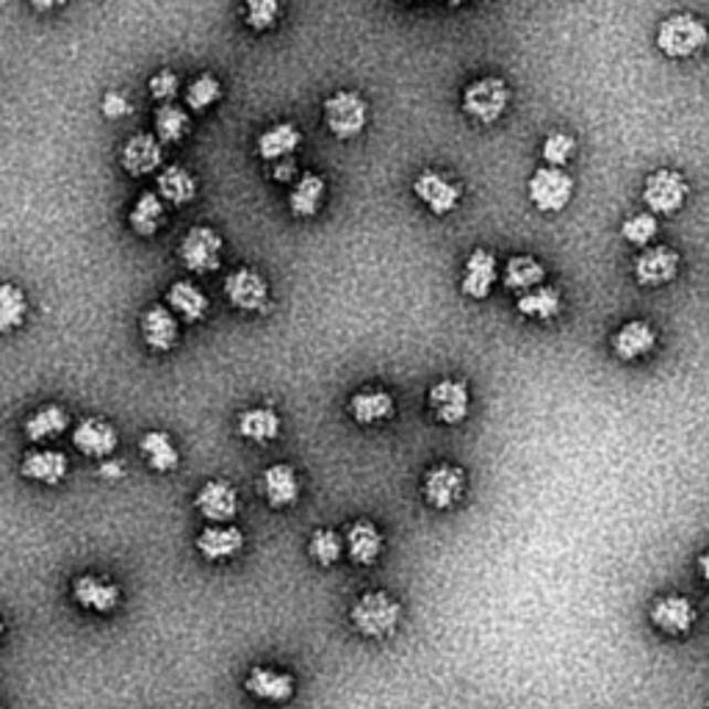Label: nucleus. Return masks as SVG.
I'll return each mask as SVG.
<instances>
[{"label":"nucleus","instance_id":"f257e3e1","mask_svg":"<svg viewBox=\"0 0 709 709\" xmlns=\"http://www.w3.org/2000/svg\"><path fill=\"white\" fill-rule=\"evenodd\" d=\"M354 632L372 641H385L396 632L402 621V604L385 591H367L363 596L354 599L349 610Z\"/></svg>","mask_w":709,"mask_h":709},{"label":"nucleus","instance_id":"f03ea898","mask_svg":"<svg viewBox=\"0 0 709 709\" xmlns=\"http://www.w3.org/2000/svg\"><path fill=\"white\" fill-rule=\"evenodd\" d=\"M707 23L690 12L668 14L657 29V47L668 59H692L707 47Z\"/></svg>","mask_w":709,"mask_h":709},{"label":"nucleus","instance_id":"7ed1b4c3","mask_svg":"<svg viewBox=\"0 0 709 709\" xmlns=\"http://www.w3.org/2000/svg\"><path fill=\"white\" fill-rule=\"evenodd\" d=\"M510 86L505 84L496 75H483V78H474L472 84L463 89L461 108L468 119L479 125H494L499 123L501 117L510 108Z\"/></svg>","mask_w":709,"mask_h":709},{"label":"nucleus","instance_id":"20e7f679","mask_svg":"<svg viewBox=\"0 0 709 709\" xmlns=\"http://www.w3.org/2000/svg\"><path fill=\"white\" fill-rule=\"evenodd\" d=\"M321 117H325L327 130L336 139L349 141L354 136H361L369 125V106L358 92L338 89L321 106Z\"/></svg>","mask_w":709,"mask_h":709},{"label":"nucleus","instance_id":"39448f33","mask_svg":"<svg viewBox=\"0 0 709 709\" xmlns=\"http://www.w3.org/2000/svg\"><path fill=\"white\" fill-rule=\"evenodd\" d=\"M222 250H225V242L214 227L194 225L183 233L181 244H178V258H181L183 269L203 277L220 269Z\"/></svg>","mask_w":709,"mask_h":709},{"label":"nucleus","instance_id":"423d86ee","mask_svg":"<svg viewBox=\"0 0 709 709\" xmlns=\"http://www.w3.org/2000/svg\"><path fill=\"white\" fill-rule=\"evenodd\" d=\"M529 203L543 214H558L574 198V178L560 167H538L527 183Z\"/></svg>","mask_w":709,"mask_h":709},{"label":"nucleus","instance_id":"0eeeda50","mask_svg":"<svg viewBox=\"0 0 709 709\" xmlns=\"http://www.w3.org/2000/svg\"><path fill=\"white\" fill-rule=\"evenodd\" d=\"M687 187L685 174L676 169H654L643 183V203L654 216H674L685 205Z\"/></svg>","mask_w":709,"mask_h":709},{"label":"nucleus","instance_id":"6e6552de","mask_svg":"<svg viewBox=\"0 0 709 709\" xmlns=\"http://www.w3.org/2000/svg\"><path fill=\"white\" fill-rule=\"evenodd\" d=\"M422 494L435 510H452L466 496V472L455 463H435L424 472Z\"/></svg>","mask_w":709,"mask_h":709},{"label":"nucleus","instance_id":"1a4fd4ad","mask_svg":"<svg viewBox=\"0 0 709 709\" xmlns=\"http://www.w3.org/2000/svg\"><path fill=\"white\" fill-rule=\"evenodd\" d=\"M427 405L435 422L446 424V427H457V424L466 422L468 411H472V391L463 380L444 378L430 385Z\"/></svg>","mask_w":709,"mask_h":709},{"label":"nucleus","instance_id":"9d476101","mask_svg":"<svg viewBox=\"0 0 709 709\" xmlns=\"http://www.w3.org/2000/svg\"><path fill=\"white\" fill-rule=\"evenodd\" d=\"M225 299L231 303V308L242 310V314H258L269 303V283L253 266H239L231 275L225 277Z\"/></svg>","mask_w":709,"mask_h":709},{"label":"nucleus","instance_id":"9b49d317","mask_svg":"<svg viewBox=\"0 0 709 709\" xmlns=\"http://www.w3.org/2000/svg\"><path fill=\"white\" fill-rule=\"evenodd\" d=\"M413 194L422 205H427L435 216H446L461 205L463 189L455 181H449L446 174L435 172V169H424L413 181Z\"/></svg>","mask_w":709,"mask_h":709},{"label":"nucleus","instance_id":"f8f14e48","mask_svg":"<svg viewBox=\"0 0 709 709\" xmlns=\"http://www.w3.org/2000/svg\"><path fill=\"white\" fill-rule=\"evenodd\" d=\"M73 446L84 457H92V461H106L117 452L119 446V433L112 422L100 416H86L75 424L73 430Z\"/></svg>","mask_w":709,"mask_h":709},{"label":"nucleus","instance_id":"ddd939ff","mask_svg":"<svg viewBox=\"0 0 709 709\" xmlns=\"http://www.w3.org/2000/svg\"><path fill=\"white\" fill-rule=\"evenodd\" d=\"M119 163L130 178L156 174L163 163V141L156 134H134L119 150Z\"/></svg>","mask_w":709,"mask_h":709},{"label":"nucleus","instance_id":"4468645a","mask_svg":"<svg viewBox=\"0 0 709 709\" xmlns=\"http://www.w3.org/2000/svg\"><path fill=\"white\" fill-rule=\"evenodd\" d=\"M141 341L147 343L150 352H172L181 341V327H178V316L172 314L169 305H150V308L141 314L139 321Z\"/></svg>","mask_w":709,"mask_h":709},{"label":"nucleus","instance_id":"2eb2a0df","mask_svg":"<svg viewBox=\"0 0 709 709\" xmlns=\"http://www.w3.org/2000/svg\"><path fill=\"white\" fill-rule=\"evenodd\" d=\"M496 281H501L499 275V261L490 250L477 247L472 250V255L466 258L461 277V294L468 299H488L494 292Z\"/></svg>","mask_w":709,"mask_h":709},{"label":"nucleus","instance_id":"dca6fc26","mask_svg":"<svg viewBox=\"0 0 709 709\" xmlns=\"http://www.w3.org/2000/svg\"><path fill=\"white\" fill-rule=\"evenodd\" d=\"M73 599L81 610H89V613H97V615H108L119 607V602H123V591H119L117 582L106 580V576L81 574L75 576L73 582Z\"/></svg>","mask_w":709,"mask_h":709},{"label":"nucleus","instance_id":"f3484780","mask_svg":"<svg viewBox=\"0 0 709 709\" xmlns=\"http://www.w3.org/2000/svg\"><path fill=\"white\" fill-rule=\"evenodd\" d=\"M194 507L209 523H231L239 516V494L227 479H209L194 496Z\"/></svg>","mask_w":709,"mask_h":709},{"label":"nucleus","instance_id":"a211bd4d","mask_svg":"<svg viewBox=\"0 0 709 709\" xmlns=\"http://www.w3.org/2000/svg\"><path fill=\"white\" fill-rule=\"evenodd\" d=\"M632 272L643 288L668 286L679 275V253L670 247H646L635 258Z\"/></svg>","mask_w":709,"mask_h":709},{"label":"nucleus","instance_id":"6ab92c4d","mask_svg":"<svg viewBox=\"0 0 709 709\" xmlns=\"http://www.w3.org/2000/svg\"><path fill=\"white\" fill-rule=\"evenodd\" d=\"M244 690L253 698L266 703H286L294 698V676L286 674V670L269 668V665H255L250 668V674L244 676Z\"/></svg>","mask_w":709,"mask_h":709},{"label":"nucleus","instance_id":"aec40b11","mask_svg":"<svg viewBox=\"0 0 709 709\" xmlns=\"http://www.w3.org/2000/svg\"><path fill=\"white\" fill-rule=\"evenodd\" d=\"M244 543H247V538H244V532L239 527H233V523H211V527H205L200 532L194 547H198V552L209 563H225V560H233L242 554Z\"/></svg>","mask_w":709,"mask_h":709},{"label":"nucleus","instance_id":"412c9836","mask_svg":"<svg viewBox=\"0 0 709 709\" xmlns=\"http://www.w3.org/2000/svg\"><path fill=\"white\" fill-rule=\"evenodd\" d=\"M648 618H652V624L657 626L659 632H665V635L670 637H679L687 635V632L696 626V607H692L690 599L670 593V596H659L657 602L652 604Z\"/></svg>","mask_w":709,"mask_h":709},{"label":"nucleus","instance_id":"4be33fe9","mask_svg":"<svg viewBox=\"0 0 709 709\" xmlns=\"http://www.w3.org/2000/svg\"><path fill=\"white\" fill-rule=\"evenodd\" d=\"M343 541H347V558L354 565H374L385 547L383 532H380V527L372 518H358V521L349 523L347 532H343Z\"/></svg>","mask_w":709,"mask_h":709},{"label":"nucleus","instance_id":"5701e85b","mask_svg":"<svg viewBox=\"0 0 709 709\" xmlns=\"http://www.w3.org/2000/svg\"><path fill=\"white\" fill-rule=\"evenodd\" d=\"M610 347L618 361H641L657 347V330L646 319H632L613 332Z\"/></svg>","mask_w":709,"mask_h":709},{"label":"nucleus","instance_id":"b1692460","mask_svg":"<svg viewBox=\"0 0 709 709\" xmlns=\"http://www.w3.org/2000/svg\"><path fill=\"white\" fill-rule=\"evenodd\" d=\"M347 411L352 422H358L361 427H374V424H383L394 416L396 402L385 389H361L349 396Z\"/></svg>","mask_w":709,"mask_h":709},{"label":"nucleus","instance_id":"393cba45","mask_svg":"<svg viewBox=\"0 0 709 709\" xmlns=\"http://www.w3.org/2000/svg\"><path fill=\"white\" fill-rule=\"evenodd\" d=\"M299 477L294 466L288 463H272L264 474H261V494L269 501L275 510L283 507H294L299 501Z\"/></svg>","mask_w":709,"mask_h":709},{"label":"nucleus","instance_id":"a878e982","mask_svg":"<svg viewBox=\"0 0 709 709\" xmlns=\"http://www.w3.org/2000/svg\"><path fill=\"white\" fill-rule=\"evenodd\" d=\"M20 472H23L25 479L40 485H59L64 483L70 472V461L64 452L59 449H31L23 455V463H20Z\"/></svg>","mask_w":709,"mask_h":709},{"label":"nucleus","instance_id":"bb28decb","mask_svg":"<svg viewBox=\"0 0 709 709\" xmlns=\"http://www.w3.org/2000/svg\"><path fill=\"white\" fill-rule=\"evenodd\" d=\"M299 145H303V130L294 123H277L258 136L255 152H258L261 161L277 163L286 161V158H294Z\"/></svg>","mask_w":709,"mask_h":709},{"label":"nucleus","instance_id":"cd10ccee","mask_svg":"<svg viewBox=\"0 0 709 709\" xmlns=\"http://www.w3.org/2000/svg\"><path fill=\"white\" fill-rule=\"evenodd\" d=\"M167 305L172 314L183 321H203L211 310V299L198 283L192 281H174L167 288Z\"/></svg>","mask_w":709,"mask_h":709},{"label":"nucleus","instance_id":"c85d7f7f","mask_svg":"<svg viewBox=\"0 0 709 709\" xmlns=\"http://www.w3.org/2000/svg\"><path fill=\"white\" fill-rule=\"evenodd\" d=\"M70 430V413L62 405H42L23 422V433L31 444H47L62 438Z\"/></svg>","mask_w":709,"mask_h":709},{"label":"nucleus","instance_id":"c756f323","mask_svg":"<svg viewBox=\"0 0 709 709\" xmlns=\"http://www.w3.org/2000/svg\"><path fill=\"white\" fill-rule=\"evenodd\" d=\"M128 225L136 236L150 239L167 225V203L158 192H141L128 211Z\"/></svg>","mask_w":709,"mask_h":709},{"label":"nucleus","instance_id":"7c9ffc66","mask_svg":"<svg viewBox=\"0 0 709 709\" xmlns=\"http://www.w3.org/2000/svg\"><path fill=\"white\" fill-rule=\"evenodd\" d=\"M325 194L327 183L321 174H299L292 187V194H288V211H292V216H297V220H310V216L319 214L321 203H325Z\"/></svg>","mask_w":709,"mask_h":709},{"label":"nucleus","instance_id":"2f4dec72","mask_svg":"<svg viewBox=\"0 0 709 709\" xmlns=\"http://www.w3.org/2000/svg\"><path fill=\"white\" fill-rule=\"evenodd\" d=\"M543 281H547V266L536 255H512L501 269V286L507 292H516L518 297L543 286Z\"/></svg>","mask_w":709,"mask_h":709},{"label":"nucleus","instance_id":"473e14b6","mask_svg":"<svg viewBox=\"0 0 709 709\" xmlns=\"http://www.w3.org/2000/svg\"><path fill=\"white\" fill-rule=\"evenodd\" d=\"M560 310H563V294H560V288L554 286H538L532 288V292L521 294V297L516 299V314L523 316V319H532V321H554L560 316Z\"/></svg>","mask_w":709,"mask_h":709},{"label":"nucleus","instance_id":"72a5a7b5","mask_svg":"<svg viewBox=\"0 0 709 709\" xmlns=\"http://www.w3.org/2000/svg\"><path fill=\"white\" fill-rule=\"evenodd\" d=\"M156 189L167 205H189L198 198V178L187 167H163L156 178Z\"/></svg>","mask_w":709,"mask_h":709},{"label":"nucleus","instance_id":"f704fd0d","mask_svg":"<svg viewBox=\"0 0 709 709\" xmlns=\"http://www.w3.org/2000/svg\"><path fill=\"white\" fill-rule=\"evenodd\" d=\"M139 452L156 474H169L181 466V452L174 446L172 435L163 433V430H150V433L141 435Z\"/></svg>","mask_w":709,"mask_h":709},{"label":"nucleus","instance_id":"c9c22d12","mask_svg":"<svg viewBox=\"0 0 709 709\" xmlns=\"http://www.w3.org/2000/svg\"><path fill=\"white\" fill-rule=\"evenodd\" d=\"M281 416L272 408H247L236 419L239 435L250 444H272L281 435Z\"/></svg>","mask_w":709,"mask_h":709},{"label":"nucleus","instance_id":"e433bc0d","mask_svg":"<svg viewBox=\"0 0 709 709\" xmlns=\"http://www.w3.org/2000/svg\"><path fill=\"white\" fill-rule=\"evenodd\" d=\"M152 125H156V136L163 145H178L192 134V117L187 108H181L178 103H163L152 112Z\"/></svg>","mask_w":709,"mask_h":709},{"label":"nucleus","instance_id":"4c0bfd02","mask_svg":"<svg viewBox=\"0 0 709 709\" xmlns=\"http://www.w3.org/2000/svg\"><path fill=\"white\" fill-rule=\"evenodd\" d=\"M25 316H29L25 292L14 286V283H3L0 286V332L12 336L14 330H20L25 325Z\"/></svg>","mask_w":709,"mask_h":709},{"label":"nucleus","instance_id":"58836bf2","mask_svg":"<svg viewBox=\"0 0 709 709\" xmlns=\"http://www.w3.org/2000/svg\"><path fill=\"white\" fill-rule=\"evenodd\" d=\"M283 18V0H244L242 20L255 34H266Z\"/></svg>","mask_w":709,"mask_h":709},{"label":"nucleus","instance_id":"ea45409f","mask_svg":"<svg viewBox=\"0 0 709 709\" xmlns=\"http://www.w3.org/2000/svg\"><path fill=\"white\" fill-rule=\"evenodd\" d=\"M222 95H225V89H222L220 78L211 73H203L198 78H192V84L187 86V108L194 114H205L222 100Z\"/></svg>","mask_w":709,"mask_h":709},{"label":"nucleus","instance_id":"a19ab883","mask_svg":"<svg viewBox=\"0 0 709 709\" xmlns=\"http://www.w3.org/2000/svg\"><path fill=\"white\" fill-rule=\"evenodd\" d=\"M347 552V541H343L341 536H338L336 529H327V527H321V529H316L314 536H310V541H308V554H310V560H314V563H319V565H336L338 560H341V554Z\"/></svg>","mask_w":709,"mask_h":709},{"label":"nucleus","instance_id":"79ce46f5","mask_svg":"<svg viewBox=\"0 0 709 709\" xmlns=\"http://www.w3.org/2000/svg\"><path fill=\"white\" fill-rule=\"evenodd\" d=\"M657 233H659V222L652 211L632 214L629 220H624V225H621V236H624V242L632 244V247L646 250L648 244L657 239Z\"/></svg>","mask_w":709,"mask_h":709},{"label":"nucleus","instance_id":"37998d69","mask_svg":"<svg viewBox=\"0 0 709 709\" xmlns=\"http://www.w3.org/2000/svg\"><path fill=\"white\" fill-rule=\"evenodd\" d=\"M574 152H576V139L571 134H565V130H552L541 145V158L547 161V167L563 169L565 163L574 158Z\"/></svg>","mask_w":709,"mask_h":709},{"label":"nucleus","instance_id":"c03bdc74","mask_svg":"<svg viewBox=\"0 0 709 709\" xmlns=\"http://www.w3.org/2000/svg\"><path fill=\"white\" fill-rule=\"evenodd\" d=\"M147 92H150L152 100H158V106H163V103H172L174 97H178V92H181V78H178V73H174V70L163 67L152 75L150 84H147Z\"/></svg>","mask_w":709,"mask_h":709},{"label":"nucleus","instance_id":"a18cd8bd","mask_svg":"<svg viewBox=\"0 0 709 709\" xmlns=\"http://www.w3.org/2000/svg\"><path fill=\"white\" fill-rule=\"evenodd\" d=\"M100 112H103V117H108V119H123V117H128L130 106H128V100L119 95V92H106V95H103V103H100Z\"/></svg>","mask_w":709,"mask_h":709},{"label":"nucleus","instance_id":"49530a36","mask_svg":"<svg viewBox=\"0 0 709 709\" xmlns=\"http://www.w3.org/2000/svg\"><path fill=\"white\" fill-rule=\"evenodd\" d=\"M272 178H275L277 183H292L294 178H297V161H294V158L277 161L275 167H272Z\"/></svg>","mask_w":709,"mask_h":709},{"label":"nucleus","instance_id":"de8ad7c7","mask_svg":"<svg viewBox=\"0 0 709 709\" xmlns=\"http://www.w3.org/2000/svg\"><path fill=\"white\" fill-rule=\"evenodd\" d=\"M31 9H36V12H56V9H62L67 0H29Z\"/></svg>","mask_w":709,"mask_h":709},{"label":"nucleus","instance_id":"09e8293b","mask_svg":"<svg viewBox=\"0 0 709 709\" xmlns=\"http://www.w3.org/2000/svg\"><path fill=\"white\" fill-rule=\"evenodd\" d=\"M100 474H103V477H119V474H123V466H119L117 461H112V463L106 461L100 466Z\"/></svg>","mask_w":709,"mask_h":709},{"label":"nucleus","instance_id":"8fccbe9b","mask_svg":"<svg viewBox=\"0 0 709 709\" xmlns=\"http://www.w3.org/2000/svg\"><path fill=\"white\" fill-rule=\"evenodd\" d=\"M698 571H701L703 582H707V585H709V552H703L701 558H698Z\"/></svg>","mask_w":709,"mask_h":709},{"label":"nucleus","instance_id":"3c124183","mask_svg":"<svg viewBox=\"0 0 709 709\" xmlns=\"http://www.w3.org/2000/svg\"><path fill=\"white\" fill-rule=\"evenodd\" d=\"M461 3H466V0H449V7H461Z\"/></svg>","mask_w":709,"mask_h":709}]
</instances>
